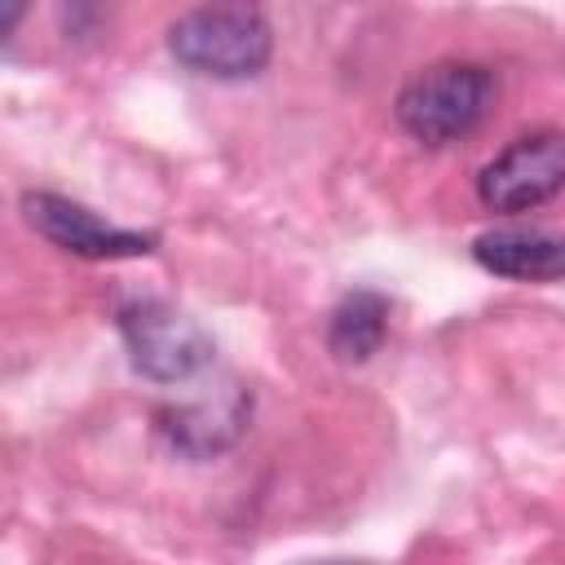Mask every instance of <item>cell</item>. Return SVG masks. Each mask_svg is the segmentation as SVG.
<instances>
[{"mask_svg": "<svg viewBox=\"0 0 565 565\" xmlns=\"http://www.w3.org/2000/svg\"><path fill=\"white\" fill-rule=\"evenodd\" d=\"M472 260L499 278L552 282V278H565V234L561 230H486L472 243Z\"/></svg>", "mask_w": 565, "mask_h": 565, "instance_id": "7", "label": "cell"}, {"mask_svg": "<svg viewBox=\"0 0 565 565\" xmlns=\"http://www.w3.org/2000/svg\"><path fill=\"white\" fill-rule=\"evenodd\" d=\"M247 415H252V397H247L238 384H225L216 397L163 406V411H159V433H163L177 450L203 459V455H216V450L234 446L238 433L247 428Z\"/></svg>", "mask_w": 565, "mask_h": 565, "instance_id": "6", "label": "cell"}, {"mask_svg": "<svg viewBox=\"0 0 565 565\" xmlns=\"http://www.w3.org/2000/svg\"><path fill=\"white\" fill-rule=\"evenodd\" d=\"M494 102V75L481 62H437L411 75L397 93V124L424 141L446 146L468 137Z\"/></svg>", "mask_w": 565, "mask_h": 565, "instance_id": "3", "label": "cell"}, {"mask_svg": "<svg viewBox=\"0 0 565 565\" xmlns=\"http://www.w3.org/2000/svg\"><path fill=\"white\" fill-rule=\"evenodd\" d=\"M115 327L124 335L132 371L154 384H185V380L203 375L216 358V344L203 331V322L159 296L124 300L115 309Z\"/></svg>", "mask_w": 565, "mask_h": 565, "instance_id": "2", "label": "cell"}, {"mask_svg": "<svg viewBox=\"0 0 565 565\" xmlns=\"http://www.w3.org/2000/svg\"><path fill=\"white\" fill-rule=\"evenodd\" d=\"M22 216L53 247H62L71 256H88V260H128V256H150L159 247V234L106 225L84 203L66 199V194H49V190L22 194Z\"/></svg>", "mask_w": 565, "mask_h": 565, "instance_id": "5", "label": "cell"}, {"mask_svg": "<svg viewBox=\"0 0 565 565\" xmlns=\"http://www.w3.org/2000/svg\"><path fill=\"white\" fill-rule=\"evenodd\" d=\"M168 53L207 79H252L274 53V31L256 4H199L168 26Z\"/></svg>", "mask_w": 565, "mask_h": 565, "instance_id": "1", "label": "cell"}, {"mask_svg": "<svg viewBox=\"0 0 565 565\" xmlns=\"http://www.w3.org/2000/svg\"><path fill=\"white\" fill-rule=\"evenodd\" d=\"M565 190V132L539 128L508 141L481 172L477 199L490 212H530Z\"/></svg>", "mask_w": 565, "mask_h": 565, "instance_id": "4", "label": "cell"}, {"mask_svg": "<svg viewBox=\"0 0 565 565\" xmlns=\"http://www.w3.org/2000/svg\"><path fill=\"white\" fill-rule=\"evenodd\" d=\"M388 335V296L358 287L349 296H340V305L331 309L327 322V349L340 362H366L371 353H380Z\"/></svg>", "mask_w": 565, "mask_h": 565, "instance_id": "8", "label": "cell"}]
</instances>
